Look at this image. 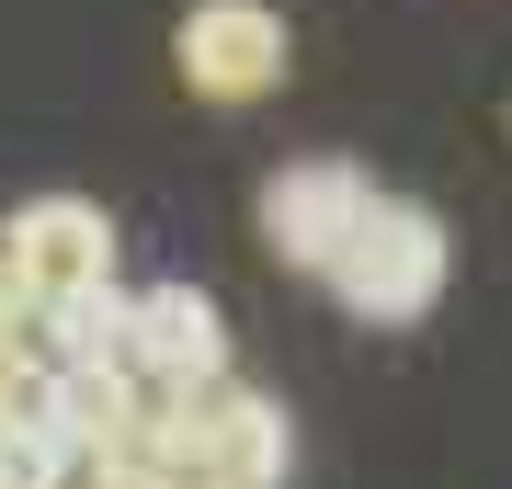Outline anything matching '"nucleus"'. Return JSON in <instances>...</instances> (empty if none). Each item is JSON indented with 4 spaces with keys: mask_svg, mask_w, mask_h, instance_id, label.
I'll return each mask as SVG.
<instances>
[{
    "mask_svg": "<svg viewBox=\"0 0 512 489\" xmlns=\"http://www.w3.org/2000/svg\"><path fill=\"white\" fill-rule=\"evenodd\" d=\"M444 217L433 205H410V194H365V217L342 228V251H330V273L319 285L342 296L353 319H376V330H399V319H421L444 296Z\"/></svg>",
    "mask_w": 512,
    "mask_h": 489,
    "instance_id": "obj_1",
    "label": "nucleus"
},
{
    "mask_svg": "<svg viewBox=\"0 0 512 489\" xmlns=\"http://www.w3.org/2000/svg\"><path fill=\"white\" fill-rule=\"evenodd\" d=\"M285 410L262 399V387H239V376H205L171 399V467H205V478H228V489H285Z\"/></svg>",
    "mask_w": 512,
    "mask_h": 489,
    "instance_id": "obj_2",
    "label": "nucleus"
},
{
    "mask_svg": "<svg viewBox=\"0 0 512 489\" xmlns=\"http://www.w3.org/2000/svg\"><path fill=\"white\" fill-rule=\"evenodd\" d=\"M0 239H12L23 296H35V308H103V296H114V217H103V205H80V194H35Z\"/></svg>",
    "mask_w": 512,
    "mask_h": 489,
    "instance_id": "obj_3",
    "label": "nucleus"
},
{
    "mask_svg": "<svg viewBox=\"0 0 512 489\" xmlns=\"http://www.w3.org/2000/svg\"><path fill=\"white\" fill-rule=\"evenodd\" d=\"M171 69H183L205 103H262L285 80V12L274 0H194L171 23Z\"/></svg>",
    "mask_w": 512,
    "mask_h": 489,
    "instance_id": "obj_4",
    "label": "nucleus"
},
{
    "mask_svg": "<svg viewBox=\"0 0 512 489\" xmlns=\"http://www.w3.org/2000/svg\"><path fill=\"white\" fill-rule=\"evenodd\" d=\"M114 364L126 376H160V387H205L228 376V319L205 285H148L126 296V342H114Z\"/></svg>",
    "mask_w": 512,
    "mask_h": 489,
    "instance_id": "obj_5",
    "label": "nucleus"
},
{
    "mask_svg": "<svg viewBox=\"0 0 512 489\" xmlns=\"http://www.w3.org/2000/svg\"><path fill=\"white\" fill-rule=\"evenodd\" d=\"M376 182L353 160H285L274 182H262V239H274V262L296 273H330V251H342V228L365 217Z\"/></svg>",
    "mask_w": 512,
    "mask_h": 489,
    "instance_id": "obj_6",
    "label": "nucleus"
},
{
    "mask_svg": "<svg viewBox=\"0 0 512 489\" xmlns=\"http://www.w3.org/2000/svg\"><path fill=\"white\" fill-rule=\"evenodd\" d=\"M23 308H35V296H23V262H12V239H0V330H23Z\"/></svg>",
    "mask_w": 512,
    "mask_h": 489,
    "instance_id": "obj_7",
    "label": "nucleus"
},
{
    "mask_svg": "<svg viewBox=\"0 0 512 489\" xmlns=\"http://www.w3.org/2000/svg\"><path fill=\"white\" fill-rule=\"evenodd\" d=\"M92 489H171V467H103Z\"/></svg>",
    "mask_w": 512,
    "mask_h": 489,
    "instance_id": "obj_8",
    "label": "nucleus"
},
{
    "mask_svg": "<svg viewBox=\"0 0 512 489\" xmlns=\"http://www.w3.org/2000/svg\"><path fill=\"white\" fill-rule=\"evenodd\" d=\"M171 489H228V478H205V467H171Z\"/></svg>",
    "mask_w": 512,
    "mask_h": 489,
    "instance_id": "obj_9",
    "label": "nucleus"
}]
</instances>
